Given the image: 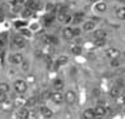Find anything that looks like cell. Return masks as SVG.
<instances>
[{"label":"cell","mask_w":125,"mask_h":119,"mask_svg":"<svg viewBox=\"0 0 125 119\" xmlns=\"http://www.w3.org/2000/svg\"><path fill=\"white\" fill-rule=\"evenodd\" d=\"M13 88H14V90H16V93L23 94V93L27 90V82H26L25 80H22V79H18V80L14 81Z\"/></svg>","instance_id":"1"},{"label":"cell","mask_w":125,"mask_h":119,"mask_svg":"<svg viewBox=\"0 0 125 119\" xmlns=\"http://www.w3.org/2000/svg\"><path fill=\"white\" fill-rule=\"evenodd\" d=\"M77 101V94L74 90H66L64 94V102H66L68 105H73Z\"/></svg>","instance_id":"2"},{"label":"cell","mask_w":125,"mask_h":119,"mask_svg":"<svg viewBox=\"0 0 125 119\" xmlns=\"http://www.w3.org/2000/svg\"><path fill=\"white\" fill-rule=\"evenodd\" d=\"M94 114H95V119H103L107 114V109L103 105H98L95 109H94Z\"/></svg>","instance_id":"3"},{"label":"cell","mask_w":125,"mask_h":119,"mask_svg":"<svg viewBox=\"0 0 125 119\" xmlns=\"http://www.w3.org/2000/svg\"><path fill=\"white\" fill-rule=\"evenodd\" d=\"M50 98H51V101L53 102V104H56V105H60L64 102V94H62L61 92H53V93H51L50 94Z\"/></svg>","instance_id":"4"},{"label":"cell","mask_w":125,"mask_h":119,"mask_svg":"<svg viewBox=\"0 0 125 119\" xmlns=\"http://www.w3.org/2000/svg\"><path fill=\"white\" fill-rule=\"evenodd\" d=\"M23 60H25V59H23V55L20 54V53L10 54V56H9V62L12 64H21Z\"/></svg>","instance_id":"5"},{"label":"cell","mask_w":125,"mask_h":119,"mask_svg":"<svg viewBox=\"0 0 125 119\" xmlns=\"http://www.w3.org/2000/svg\"><path fill=\"white\" fill-rule=\"evenodd\" d=\"M13 45L17 47V49H22L26 45V39L22 37V35H14L13 37Z\"/></svg>","instance_id":"6"},{"label":"cell","mask_w":125,"mask_h":119,"mask_svg":"<svg viewBox=\"0 0 125 119\" xmlns=\"http://www.w3.org/2000/svg\"><path fill=\"white\" fill-rule=\"evenodd\" d=\"M12 102H13V106H16V107H18V109L25 107V106H26V98L22 97V96L14 97V100L12 101Z\"/></svg>","instance_id":"7"},{"label":"cell","mask_w":125,"mask_h":119,"mask_svg":"<svg viewBox=\"0 0 125 119\" xmlns=\"http://www.w3.org/2000/svg\"><path fill=\"white\" fill-rule=\"evenodd\" d=\"M39 113H41V115L46 119L52 118V115H53V111L50 107H47V106H41V107H39Z\"/></svg>","instance_id":"8"},{"label":"cell","mask_w":125,"mask_h":119,"mask_svg":"<svg viewBox=\"0 0 125 119\" xmlns=\"http://www.w3.org/2000/svg\"><path fill=\"white\" fill-rule=\"evenodd\" d=\"M120 51L117 50V49H115V47H111V49H107V51H105V55L111 59H119V56H120Z\"/></svg>","instance_id":"9"},{"label":"cell","mask_w":125,"mask_h":119,"mask_svg":"<svg viewBox=\"0 0 125 119\" xmlns=\"http://www.w3.org/2000/svg\"><path fill=\"white\" fill-rule=\"evenodd\" d=\"M57 21L60 24H69V22L73 21V17L70 14H66V13H59Z\"/></svg>","instance_id":"10"},{"label":"cell","mask_w":125,"mask_h":119,"mask_svg":"<svg viewBox=\"0 0 125 119\" xmlns=\"http://www.w3.org/2000/svg\"><path fill=\"white\" fill-rule=\"evenodd\" d=\"M29 114H30V110L29 109L21 107V109H18V111H17V118L18 119H27Z\"/></svg>","instance_id":"11"},{"label":"cell","mask_w":125,"mask_h":119,"mask_svg":"<svg viewBox=\"0 0 125 119\" xmlns=\"http://www.w3.org/2000/svg\"><path fill=\"white\" fill-rule=\"evenodd\" d=\"M13 102L12 101H4L3 104H0V109H1V111H10L12 109H13Z\"/></svg>","instance_id":"12"},{"label":"cell","mask_w":125,"mask_h":119,"mask_svg":"<svg viewBox=\"0 0 125 119\" xmlns=\"http://www.w3.org/2000/svg\"><path fill=\"white\" fill-rule=\"evenodd\" d=\"M53 89H55V92H61L62 89H64V81L60 80V79H56V80L53 81Z\"/></svg>","instance_id":"13"},{"label":"cell","mask_w":125,"mask_h":119,"mask_svg":"<svg viewBox=\"0 0 125 119\" xmlns=\"http://www.w3.org/2000/svg\"><path fill=\"white\" fill-rule=\"evenodd\" d=\"M38 104V97H30V98H26V109H31L34 106H37Z\"/></svg>","instance_id":"14"},{"label":"cell","mask_w":125,"mask_h":119,"mask_svg":"<svg viewBox=\"0 0 125 119\" xmlns=\"http://www.w3.org/2000/svg\"><path fill=\"white\" fill-rule=\"evenodd\" d=\"M82 119H95V114H94V109H86L82 113Z\"/></svg>","instance_id":"15"},{"label":"cell","mask_w":125,"mask_h":119,"mask_svg":"<svg viewBox=\"0 0 125 119\" xmlns=\"http://www.w3.org/2000/svg\"><path fill=\"white\" fill-rule=\"evenodd\" d=\"M93 37H94V39H104L105 41V37H107V33H105L104 30H95L93 33Z\"/></svg>","instance_id":"16"},{"label":"cell","mask_w":125,"mask_h":119,"mask_svg":"<svg viewBox=\"0 0 125 119\" xmlns=\"http://www.w3.org/2000/svg\"><path fill=\"white\" fill-rule=\"evenodd\" d=\"M95 26H96V24L90 20V21H85V22H83V26H82V27H83L85 31H91V30L95 29Z\"/></svg>","instance_id":"17"},{"label":"cell","mask_w":125,"mask_h":119,"mask_svg":"<svg viewBox=\"0 0 125 119\" xmlns=\"http://www.w3.org/2000/svg\"><path fill=\"white\" fill-rule=\"evenodd\" d=\"M73 37H74V34H73L72 27H65V29L62 30V38L64 39H72Z\"/></svg>","instance_id":"18"},{"label":"cell","mask_w":125,"mask_h":119,"mask_svg":"<svg viewBox=\"0 0 125 119\" xmlns=\"http://www.w3.org/2000/svg\"><path fill=\"white\" fill-rule=\"evenodd\" d=\"M68 64V56H65V55H60L57 59H56V66L57 67H62Z\"/></svg>","instance_id":"19"},{"label":"cell","mask_w":125,"mask_h":119,"mask_svg":"<svg viewBox=\"0 0 125 119\" xmlns=\"http://www.w3.org/2000/svg\"><path fill=\"white\" fill-rule=\"evenodd\" d=\"M107 3H104V1H99V3H96V5H95V9L96 12H100V13H103V12L107 11Z\"/></svg>","instance_id":"20"},{"label":"cell","mask_w":125,"mask_h":119,"mask_svg":"<svg viewBox=\"0 0 125 119\" xmlns=\"http://www.w3.org/2000/svg\"><path fill=\"white\" fill-rule=\"evenodd\" d=\"M120 94H121V92H120L119 86H113V88H111V90H109V96H111L112 98H115V100L120 96Z\"/></svg>","instance_id":"21"},{"label":"cell","mask_w":125,"mask_h":119,"mask_svg":"<svg viewBox=\"0 0 125 119\" xmlns=\"http://www.w3.org/2000/svg\"><path fill=\"white\" fill-rule=\"evenodd\" d=\"M70 53L74 55H80L82 53V47L80 45H72L70 46Z\"/></svg>","instance_id":"22"},{"label":"cell","mask_w":125,"mask_h":119,"mask_svg":"<svg viewBox=\"0 0 125 119\" xmlns=\"http://www.w3.org/2000/svg\"><path fill=\"white\" fill-rule=\"evenodd\" d=\"M9 90H10V85L8 84V82H0V92L8 94Z\"/></svg>","instance_id":"23"},{"label":"cell","mask_w":125,"mask_h":119,"mask_svg":"<svg viewBox=\"0 0 125 119\" xmlns=\"http://www.w3.org/2000/svg\"><path fill=\"white\" fill-rule=\"evenodd\" d=\"M44 42L47 43V45H56L57 39L55 37H51V35H46V37H44Z\"/></svg>","instance_id":"24"},{"label":"cell","mask_w":125,"mask_h":119,"mask_svg":"<svg viewBox=\"0 0 125 119\" xmlns=\"http://www.w3.org/2000/svg\"><path fill=\"white\" fill-rule=\"evenodd\" d=\"M116 14H117V17L121 18V20H125V7H121L119 8V9L116 11Z\"/></svg>","instance_id":"25"},{"label":"cell","mask_w":125,"mask_h":119,"mask_svg":"<svg viewBox=\"0 0 125 119\" xmlns=\"http://www.w3.org/2000/svg\"><path fill=\"white\" fill-rule=\"evenodd\" d=\"M20 66H21V69L23 71V72H29V69H30V63L27 62V60H23Z\"/></svg>","instance_id":"26"},{"label":"cell","mask_w":125,"mask_h":119,"mask_svg":"<svg viewBox=\"0 0 125 119\" xmlns=\"http://www.w3.org/2000/svg\"><path fill=\"white\" fill-rule=\"evenodd\" d=\"M27 8H30L31 11L35 9V8H39V3H37L35 0H29V3H27Z\"/></svg>","instance_id":"27"},{"label":"cell","mask_w":125,"mask_h":119,"mask_svg":"<svg viewBox=\"0 0 125 119\" xmlns=\"http://www.w3.org/2000/svg\"><path fill=\"white\" fill-rule=\"evenodd\" d=\"M116 104H117V105H121V106L125 105V94H124V93L120 94V96L116 98Z\"/></svg>","instance_id":"28"},{"label":"cell","mask_w":125,"mask_h":119,"mask_svg":"<svg viewBox=\"0 0 125 119\" xmlns=\"http://www.w3.org/2000/svg\"><path fill=\"white\" fill-rule=\"evenodd\" d=\"M31 14H33V11H31L30 8H26V9H23V12H22V17H30Z\"/></svg>","instance_id":"29"},{"label":"cell","mask_w":125,"mask_h":119,"mask_svg":"<svg viewBox=\"0 0 125 119\" xmlns=\"http://www.w3.org/2000/svg\"><path fill=\"white\" fill-rule=\"evenodd\" d=\"M120 60L119 59H112L111 60V67H113V68H117V67H120Z\"/></svg>","instance_id":"30"},{"label":"cell","mask_w":125,"mask_h":119,"mask_svg":"<svg viewBox=\"0 0 125 119\" xmlns=\"http://www.w3.org/2000/svg\"><path fill=\"white\" fill-rule=\"evenodd\" d=\"M95 46H98V47H102V46H104L105 45V41L104 39H95Z\"/></svg>","instance_id":"31"},{"label":"cell","mask_w":125,"mask_h":119,"mask_svg":"<svg viewBox=\"0 0 125 119\" xmlns=\"http://www.w3.org/2000/svg\"><path fill=\"white\" fill-rule=\"evenodd\" d=\"M83 18V14H77L76 17H73V22H80Z\"/></svg>","instance_id":"32"},{"label":"cell","mask_w":125,"mask_h":119,"mask_svg":"<svg viewBox=\"0 0 125 119\" xmlns=\"http://www.w3.org/2000/svg\"><path fill=\"white\" fill-rule=\"evenodd\" d=\"M4 101H7V94L3 93V92H0V104H3Z\"/></svg>","instance_id":"33"},{"label":"cell","mask_w":125,"mask_h":119,"mask_svg":"<svg viewBox=\"0 0 125 119\" xmlns=\"http://www.w3.org/2000/svg\"><path fill=\"white\" fill-rule=\"evenodd\" d=\"M27 119H37V115H35V113H34V111H30V114H29V117H27Z\"/></svg>","instance_id":"34"},{"label":"cell","mask_w":125,"mask_h":119,"mask_svg":"<svg viewBox=\"0 0 125 119\" xmlns=\"http://www.w3.org/2000/svg\"><path fill=\"white\" fill-rule=\"evenodd\" d=\"M52 67V60H51V58H47V68H51Z\"/></svg>","instance_id":"35"},{"label":"cell","mask_w":125,"mask_h":119,"mask_svg":"<svg viewBox=\"0 0 125 119\" xmlns=\"http://www.w3.org/2000/svg\"><path fill=\"white\" fill-rule=\"evenodd\" d=\"M21 33H22L23 35H27V37H30V35H31V33H30V31H29V30H25V29H23V30H21Z\"/></svg>","instance_id":"36"},{"label":"cell","mask_w":125,"mask_h":119,"mask_svg":"<svg viewBox=\"0 0 125 119\" xmlns=\"http://www.w3.org/2000/svg\"><path fill=\"white\" fill-rule=\"evenodd\" d=\"M80 33H81V30H80V29H73V34H74V35H78Z\"/></svg>","instance_id":"37"},{"label":"cell","mask_w":125,"mask_h":119,"mask_svg":"<svg viewBox=\"0 0 125 119\" xmlns=\"http://www.w3.org/2000/svg\"><path fill=\"white\" fill-rule=\"evenodd\" d=\"M3 46H4V39H1V38H0V49H1Z\"/></svg>","instance_id":"38"},{"label":"cell","mask_w":125,"mask_h":119,"mask_svg":"<svg viewBox=\"0 0 125 119\" xmlns=\"http://www.w3.org/2000/svg\"><path fill=\"white\" fill-rule=\"evenodd\" d=\"M89 1H98V3H99V0H89Z\"/></svg>","instance_id":"39"},{"label":"cell","mask_w":125,"mask_h":119,"mask_svg":"<svg viewBox=\"0 0 125 119\" xmlns=\"http://www.w3.org/2000/svg\"><path fill=\"white\" fill-rule=\"evenodd\" d=\"M124 56H125V51H124Z\"/></svg>","instance_id":"40"}]
</instances>
